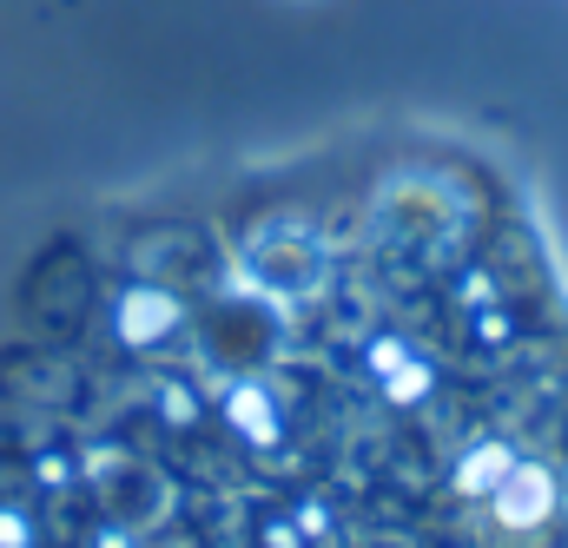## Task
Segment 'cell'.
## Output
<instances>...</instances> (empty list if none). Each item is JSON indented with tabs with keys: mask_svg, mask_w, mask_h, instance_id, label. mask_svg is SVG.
I'll return each instance as SVG.
<instances>
[]
</instances>
